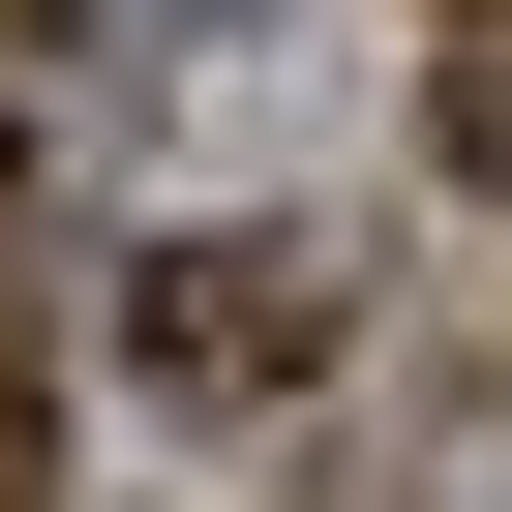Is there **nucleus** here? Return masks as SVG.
Listing matches in <instances>:
<instances>
[{"mask_svg": "<svg viewBox=\"0 0 512 512\" xmlns=\"http://www.w3.org/2000/svg\"><path fill=\"white\" fill-rule=\"evenodd\" d=\"M151 392H302L332 362V272H302V241H151Z\"/></svg>", "mask_w": 512, "mask_h": 512, "instance_id": "obj_1", "label": "nucleus"}, {"mask_svg": "<svg viewBox=\"0 0 512 512\" xmlns=\"http://www.w3.org/2000/svg\"><path fill=\"white\" fill-rule=\"evenodd\" d=\"M452 151H482V181H512V31H482V91H452Z\"/></svg>", "mask_w": 512, "mask_h": 512, "instance_id": "obj_3", "label": "nucleus"}, {"mask_svg": "<svg viewBox=\"0 0 512 512\" xmlns=\"http://www.w3.org/2000/svg\"><path fill=\"white\" fill-rule=\"evenodd\" d=\"M31 31H61V0H0V61H31Z\"/></svg>", "mask_w": 512, "mask_h": 512, "instance_id": "obj_4", "label": "nucleus"}, {"mask_svg": "<svg viewBox=\"0 0 512 512\" xmlns=\"http://www.w3.org/2000/svg\"><path fill=\"white\" fill-rule=\"evenodd\" d=\"M452 31H512V0H452Z\"/></svg>", "mask_w": 512, "mask_h": 512, "instance_id": "obj_5", "label": "nucleus"}, {"mask_svg": "<svg viewBox=\"0 0 512 512\" xmlns=\"http://www.w3.org/2000/svg\"><path fill=\"white\" fill-rule=\"evenodd\" d=\"M61 482V392H31V332H0V512H31Z\"/></svg>", "mask_w": 512, "mask_h": 512, "instance_id": "obj_2", "label": "nucleus"}]
</instances>
